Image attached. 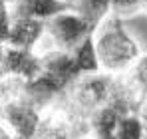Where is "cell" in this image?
I'll list each match as a JSON object with an SVG mask.
<instances>
[{
    "label": "cell",
    "instance_id": "obj_1",
    "mask_svg": "<svg viewBox=\"0 0 147 139\" xmlns=\"http://www.w3.org/2000/svg\"><path fill=\"white\" fill-rule=\"evenodd\" d=\"M48 26L54 34V38L66 48H72V46L76 48L90 34H94V28L80 14H74V12H64V14H58V16L50 18Z\"/></svg>",
    "mask_w": 147,
    "mask_h": 139
},
{
    "label": "cell",
    "instance_id": "obj_2",
    "mask_svg": "<svg viewBox=\"0 0 147 139\" xmlns=\"http://www.w3.org/2000/svg\"><path fill=\"white\" fill-rule=\"evenodd\" d=\"M113 28H109L103 38L99 40V44L96 50H99L103 54V58L107 56V60H131V56L135 54V46L131 44V40L125 36L119 28V20L115 18L111 22Z\"/></svg>",
    "mask_w": 147,
    "mask_h": 139
},
{
    "label": "cell",
    "instance_id": "obj_3",
    "mask_svg": "<svg viewBox=\"0 0 147 139\" xmlns=\"http://www.w3.org/2000/svg\"><path fill=\"white\" fill-rule=\"evenodd\" d=\"M70 2H72V12L76 10L94 30L111 6V0H70Z\"/></svg>",
    "mask_w": 147,
    "mask_h": 139
},
{
    "label": "cell",
    "instance_id": "obj_4",
    "mask_svg": "<svg viewBox=\"0 0 147 139\" xmlns=\"http://www.w3.org/2000/svg\"><path fill=\"white\" fill-rule=\"evenodd\" d=\"M2 2H4V4H6V2H16V0H2Z\"/></svg>",
    "mask_w": 147,
    "mask_h": 139
}]
</instances>
